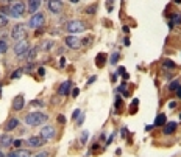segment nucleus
<instances>
[{
    "label": "nucleus",
    "mask_w": 181,
    "mask_h": 157,
    "mask_svg": "<svg viewBox=\"0 0 181 157\" xmlns=\"http://www.w3.org/2000/svg\"><path fill=\"white\" fill-rule=\"evenodd\" d=\"M47 120H48V117L42 112H28L23 117V121L28 126H42Z\"/></svg>",
    "instance_id": "1"
},
{
    "label": "nucleus",
    "mask_w": 181,
    "mask_h": 157,
    "mask_svg": "<svg viewBox=\"0 0 181 157\" xmlns=\"http://www.w3.org/2000/svg\"><path fill=\"white\" fill-rule=\"evenodd\" d=\"M27 28H28V25H25V23H16L13 27V30H11V37L16 42L25 41V39H27V34H28Z\"/></svg>",
    "instance_id": "2"
},
{
    "label": "nucleus",
    "mask_w": 181,
    "mask_h": 157,
    "mask_svg": "<svg viewBox=\"0 0 181 157\" xmlns=\"http://www.w3.org/2000/svg\"><path fill=\"white\" fill-rule=\"evenodd\" d=\"M66 31L70 33V34H75V33H83L86 31V23L80 19H73L70 22H67L66 25Z\"/></svg>",
    "instance_id": "3"
},
{
    "label": "nucleus",
    "mask_w": 181,
    "mask_h": 157,
    "mask_svg": "<svg viewBox=\"0 0 181 157\" xmlns=\"http://www.w3.org/2000/svg\"><path fill=\"white\" fill-rule=\"evenodd\" d=\"M44 22H45V16L42 14V13H36V14H33L31 17H30V20H28V27L30 28H41L42 25H44Z\"/></svg>",
    "instance_id": "4"
},
{
    "label": "nucleus",
    "mask_w": 181,
    "mask_h": 157,
    "mask_svg": "<svg viewBox=\"0 0 181 157\" xmlns=\"http://www.w3.org/2000/svg\"><path fill=\"white\" fill-rule=\"evenodd\" d=\"M28 50H30V44H28L27 39H25V41H19V42H16V45H14V55H17L19 58H22Z\"/></svg>",
    "instance_id": "5"
},
{
    "label": "nucleus",
    "mask_w": 181,
    "mask_h": 157,
    "mask_svg": "<svg viewBox=\"0 0 181 157\" xmlns=\"http://www.w3.org/2000/svg\"><path fill=\"white\" fill-rule=\"evenodd\" d=\"M47 8L50 13L53 14H60L63 10H64V5H63V0H48L47 2Z\"/></svg>",
    "instance_id": "6"
},
{
    "label": "nucleus",
    "mask_w": 181,
    "mask_h": 157,
    "mask_svg": "<svg viewBox=\"0 0 181 157\" xmlns=\"http://www.w3.org/2000/svg\"><path fill=\"white\" fill-rule=\"evenodd\" d=\"M25 143H27L28 148H41V146H44L47 143V140L42 135H33V137H30Z\"/></svg>",
    "instance_id": "7"
},
{
    "label": "nucleus",
    "mask_w": 181,
    "mask_h": 157,
    "mask_svg": "<svg viewBox=\"0 0 181 157\" xmlns=\"http://www.w3.org/2000/svg\"><path fill=\"white\" fill-rule=\"evenodd\" d=\"M64 44L69 48H72V50H78L81 47V41L76 37V36H67V37H64Z\"/></svg>",
    "instance_id": "8"
},
{
    "label": "nucleus",
    "mask_w": 181,
    "mask_h": 157,
    "mask_svg": "<svg viewBox=\"0 0 181 157\" xmlns=\"http://www.w3.org/2000/svg\"><path fill=\"white\" fill-rule=\"evenodd\" d=\"M41 135L45 139V140H50V139H53L56 135V131L53 126H42L41 128Z\"/></svg>",
    "instance_id": "9"
},
{
    "label": "nucleus",
    "mask_w": 181,
    "mask_h": 157,
    "mask_svg": "<svg viewBox=\"0 0 181 157\" xmlns=\"http://www.w3.org/2000/svg\"><path fill=\"white\" fill-rule=\"evenodd\" d=\"M70 87H72V81H70V80H67V81L61 83V84H60V87H58V95H60V96H66V95H69V93H70Z\"/></svg>",
    "instance_id": "10"
},
{
    "label": "nucleus",
    "mask_w": 181,
    "mask_h": 157,
    "mask_svg": "<svg viewBox=\"0 0 181 157\" xmlns=\"http://www.w3.org/2000/svg\"><path fill=\"white\" fill-rule=\"evenodd\" d=\"M8 157H31L30 149H23V148H17L16 151L8 152Z\"/></svg>",
    "instance_id": "11"
},
{
    "label": "nucleus",
    "mask_w": 181,
    "mask_h": 157,
    "mask_svg": "<svg viewBox=\"0 0 181 157\" xmlns=\"http://www.w3.org/2000/svg\"><path fill=\"white\" fill-rule=\"evenodd\" d=\"M13 137L10 134H3V135H0V149H6L13 145Z\"/></svg>",
    "instance_id": "12"
},
{
    "label": "nucleus",
    "mask_w": 181,
    "mask_h": 157,
    "mask_svg": "<svg viewBox=\"0 0 181 157\" xmlns=\"http://www.w3.org/2000/svg\"><path fill=\"white\" fill-rule=\"evenodd\" d=\"M41 3H42V0H28V3H27V10L28 13L31 14H36L41 8Z\"/></svg>",
    "instance_id": "13"
},
{
    "label": "nucleus",
    "mask_w": 181,
    "mask_h": 157,
    "mask_svg": "<svg viewBox=\"0 0 181 157\" xmlns=\"http://www.w3.org/2000/svg\"><path fill=\"white\" fill-rule=\"evenodd\" d=\"M23 108H25V98H23V95L14 96V100H13V109L14 111H22Z\"/></svg>",
    "instance_id": "14"
},
{
    "label": "nucleus",
    "mask_w": 181,
    "mask_h": 157,
    "mask_svg": "<svg viewBox=\"0 0 181 157\" xmlns=\"http://www.w3.org/2000/svg\"><path fill=\"white\" fill-rule=\"evenodd\" d=\"M162 128H164L162 132H164L166 135H172L175 131H176V128H178V123H176V121H167Z\"/></svg>",
    "instance_id": "15"
},
{
    "label": "nucleus",
    "mask_w": 181,
    "mask_h": 157,
    "mask_svg": "<svg viewBox=\"0 0 181 157\" xmlns=\"http://www.w3.org/2000/svg\"><path fill=\"white\" fill-rule=\"evenodd\" d=\"M17 126H19V118L11 117V118L5 123V131H6V132H11V131H14Z\"/></svg>",
    "instance_id": "16"
},
{
    "label": "nucleus",
    "mask_w": 181,
    "mask_h": 157,
    "mask_svg": "<svg viewBox=\"0 0 181 157\" xmlns=\"http://www.w3.org/2000/svg\"><path fill=\"white\" fill-rule=\"evenodd\" d=\"M105 62H106V53H98L95 56V65L98 69H101L103 65H105Z\"/></svg>",
    "instance_id": "17"
},
{
    "label": "nucleus",
    "mask_w": 181,
    "mask_h": 157,
    "mask_svg": "<svg viewBox=\"0 0 181 157\" xmlns=\"http://www.w3.org/2000/svg\"><path fill=\"white\" fill-rule=\"evenodd\" d=\"M166 123H167V118H166V114H159V115L156 117V120H154L153 126H164Z\"/></svg>",
    "instance_id": "18"
},
{
    "label": "nucleus",
    "mask_w": 181,
    "mask_h": 157,
    "mask_svg": "<svg viewBox=\"0 0 181 157\" xmlns=\"http://www.w3.org/2000/svg\"><path fill=\"white\" fill-rule=\"evenodd\" d=\"M169 19H170V23H169V25H170V28H173V25H175V23H178V25L181 23V14H170V17H169Z\"/></svg>",
    "instance_id": "19"
},
{
    "label": "nucleus",
    "mask_w": 181,
    "mask_h": 157,
    "mask_svg": "<svg viewBox=\"0 0 181 157\" xmlns=\"http://www.w3.org/2000/svg\"><path fill=\"white\" fill-rule=\"evenodd\" d=\"M36 51H38V48H36V47H35V48H30V50H28V51H27V53H25L23 56L27 58L28 61H31V59H35V58H36Z\"/></svg>",
    "instance_id": "20"
},
{
    "label": "nucleus",
    "mask_w": 181,
    "mask_h": 157,
    "mask_svg": "<svg viewBox=\"0 0 181 157\" xmlns=\"http://www.w3.org/2000/svg\"><path fill=\"white\" fill-rule=\"evenodd\" d=\"M162 65H164V69H169V70L176 69V64H175L173 61H170V59H164V61H162Z\"/></svg>",
    "instance_id": "21"
},
{
    "label": "nucleus",
    "mask_w": 181,
    "mask_h": 157,
    "mask_svg": "<svg viewBox=\"0 0 181 157\" xmlns=\"http://www.w3.org/2000/svg\"><path fill=\"white\" fill-rule=\"evenodd\" d=\"M8 51V42L5 39H0V55H3Z\"/></svg>",
    "instance_id": "22"
},
{
    "label": "nucleus",
    "mask_w": 181,
    "mask_h": 157,
    "mask_svg": "<svg viewBox=\"0 0 181 157\" xmlns=\"http://www.w3.org/2000/svg\"><path fill=\"white\" fill-rule=\"evenodd\" d=\"M8 16H5V14H2L0 13V28H5L6 25H8Z\"/></svg>",
    "instance_id": "23"
},
{
    "label": "nucleus",
    "mask_w": 181,
    "mask_h": 157,
    "mask_svg": "<svg viewBox=\"0 0 181 157\" xmlns=\"http://www.w3.org/2000/svg\"><path fill=\"white\" fill-rule=\"evenodd\" d=\"M22 73H23V69H17L16 72L11 73V80H19V78L22 76Z\"/></svg>",
    "instance_id": "24"
},
{
    "label": "nucleus",
    "mask_w": 181,
    "mask_h": 157,
    "mask_svg": "<svg viewBox=\"0 0 181 157\" xmlns=\"http://www.w3.org/2000/svg\"><path fill=\"white\" fill-rule=\"evenodd\" d=\"M119 58H120V53H117V51H116V53H113V55H111V59H109L111 65H116L117 61H119Z\"/></svg>",
    "instance_id": "25"
},
{
    "label": "nucleus",
    "mask_w": 181,
    "mask_h": 157,
    "mask_svg": "<svg viewBox=\"0 0 181 157\" xmlns=\"http://www.w3.org/2000/svg\"><path fill=\"white\" fill-rule=\"evenodd\" d=\"M114 106H116V111H117V112H120V109H122V106H123V104H122V98H120V96H116V103H114Z\"/></svg>",
    "instance_id": "26"
},
{
    "label": "nucleus",
    "mask_w": 181,
    "mask_h": 157,
    "mask_svg": "<svg viewBox=\"0 0 181 157\" xmlns=\"http://www.w3.org/2000/svg\"><path fill=\"white\" fill-rule=\"evenodd\" d=\"M30 106H35V108H42V106H44V103H42L41 100H33V101H30Z\"/></svg>",
    "instance_id": "27"
},
{
    "label": "nucleus",
    "mask_w": 181,
    "mask_h": 157,
    "mask_svg": "<svg viewBox=\"0 0 181 157\" xmlns=\"http://www.w3.org/2000/svg\"><path fill=\"white\" fill-rule=\"evenodd\" d=\"M178 87H179V81H178V80H176V81H173V83H170V86H169V89H170L172 92H175Z\"/></svg>",
    "instance_id": "28"
},
{
    "label": "nucleus",
    "mask_w": 181,
    "mask_h": 157,
    "mask_svg": "<svg viewBox=\"0 0 181 157\" xmlns=\"http://www.w3.org/2000/svg\"><path fill=\"white\" fill-rule=\"evenodd\" d=\"M138 104H139V100H133V104H131L130 114H134V112H136V109H138Z\"/></svg>",
    "instance_id": "29"
},
{
    "label": "nucleus",
    "mask_w": 181,
    "mask_h": 157,
    "mask_svg": "<svg viewBox=\"0 0 181 157\" xmlns=\"http://www.w3.org/2000/svg\"><path fill=\"white\" fill-rule=\"evenodd\" d=\"M22 143H23V140H20V139H17V140H13V145L16 146V149H17V148H20V146H22Z\"/></svg>",
    "instance_id": "30"
},
{
    "label": "nucleus",
    "mask_w": 181,
    "mask_h": 157,
    "mask_svg": "<svg viewBox=\"0 0 181 157\" xmlns=\"http://www.w3.org/2000/svg\"><path fill=\"white\" fill-rule=\"evenodd\" d=\"M33 67H35L33 64H27V67H25V69H23V72H27V73H30V72L33 70Z\"/></svg>",
    "instance_id": "31"
},
{
    "label": "nucleus",
    "mask_w": 181,
    "mask_h": 157,
    "mask_svg": "<svg viewBox=\"0 0 181 157\" xmlns=\"http://www.w3.org/2000/svg\"><path fill=\"white\" fill-rule=\"evenodd\" d=\"M95 80H97V76H95V75H92V76L89 78V80H88V86H91L92 83H95Z\"/></svg>",
    "instance_id": "32"
},
{
    "label": "nucleus",
    "mask_w": 181,
    "mask_h": 157,
    "mask_svg": "<svg viewBox=\"0 0 181 157\" xmlns=\"http://www.w3.org/2000/svg\"><path fill=\"white\" fill-rule=\"evenodd\" d=\"M86 140H88V132L84 131V132L81 134V143H86Z\"/></svg>",
    "instance_id": "33"
},
{
    "label": "nucleus",
    "mask_w": 181,
    "mask_h": 157,
    "mask_svg": "<svg viewBox=\"0 0 181 157\" xmlns=\"http://www.w3.org/2000/svg\"><path fill=\"white\" fill-rule=\"evenodd\" d=\"M78 95H80V89H73V90H72V96H73V98H76Z\"/></svg>",
    "instance_id": "34"
},
{
    "label": "nucleus",
    "mask_w": 181,
    "mask_h": 157,
    "mask_svg": "<svg viewBox=\"0 0 181 157\" xmlns=\"http://www.w3.org/2000/svg\"><path fill=\"white\" fill-rule=\"evenodd\" d=\"M58 121H60L61 124H64V123H66V117H64V115H58Z\"/></svg>",
    "instance_id": "35"
},
{
    "label": "nucleus",
    "mask_w": 181,
    "mask_h": 157,
    "mask_svg": "<svg viewBox=\"0 0 181 157\" xmlns=\"http://www.w3.org/2000/svg\"><path fill=\"white\" fill-rule=\"evenodd\" d=\"M175 93H176V96H178V98L181 100V84H179V87H178V89L175 90Z\"/></svg>",
    "instance_id": "36"
},
{
    "label": "nucleus",
    "mask_w": 181,
    "mask_h": 157,
    "mask_svg": "<svg viewBox=\"0 0 181 157\" xmlns=\"http://www.w3.org/2000/svg\"><path fill=\"white\" fill-rule=\"evenodd\" d=\"M169 108H170V109H175V108H176V101H170V103H169Z\"/></svg>",
    "instance_id": "37"
},
{
    "label": "nucleus",
    "mask_w": 181,
    "mask_h": 157,
    "mask_svg": "<svg viewBox=\"0 0 181 157\" xmlns=\"http://www.w3.org/2000/svg\"><path fill=\"white\" fill-rule=\"evenodd\" d=\"M117 73H119V75H125V73H126V72H125V67H119Z\"/></svg>",
    "instance_id": "38"
},
{
    "label": "nucleus",
    "mask_w": 181,
    "mask_h": 157,
    "mask_svg": "<svg viewBox=\"0 0 181 157\" xmlns=\"http://www.w3.org/2000/svg\"><path fill=\"white\" fill-rule=\"evenodd\" d=\"M114 137H116V132H113V134L109 135V139H108V142H106V145H109V143L113 142V139H114Z\"/></svg>",
    "instance_id": "39"
},
{
    "label": "nucleus",
    "mask_w": 181,
    "mask_h": 157,
    "mask_svg": "<svg viewBox=\"0 0 181 157\" xmlns=\"http://www.w3.org/2000/svg\"><path fill=\"white\" fill-rule=\"evenodd\" d=\"M35 157H48V152H39V154H36Z\"/></svg>",
    "instance_id": "40"
},
{
    "label": "nucleus",
    "mask_w": 181,
    "mask_h": 157,
    "mask_svg": "<svg viewBox=\"0 0 181 157\" xmlns=\"http://www.w3.org/2000/svg\"><path fill=\"white\" fill-rule=\"evenodd\" d=\"M64 64H66V58H61V59H60V65L64 67Z\"/></svg>",
    "instance_id": "41"
},
{
    "label": "nucleus",
    "mask_w": 181,
    "mask_h": 157,
    "mask_svg": "<svg viewBox=\"0 0 181 157\" xmlns=\"http://www.w3.org/2000/svg\"><path fill=\"white\" fill-rule=\"evenodd\" d=\"M80 115V109H76L75 112H73V118H76V117H78Z\"/></svg>",
    "instance_id": "42"
},
{
    "label": "nucleus",
    "mask_w": 181,
    "mask_h": 157,
    "mask_svg": "<svg viewBox=\"0 0 181 157\" xmlns=\"http://www.w3.org/2000/svg\"><path fill=\"white\" fill-rule=\"evenodd\" d=\"M38 73H39V75H44V73H45V70H44L42 67H39V69H38Z\"/></svg>",
    "instance_id": "43"
},
{
    "label": "nucleus",
    "mask_w": 181,
    "mask_h": 157,
    "mask_svg": "<svg viewBox=\"0 0 181 157\" xmlns=\"http://www.w3.org/2000/svg\"><path fill=\"white\" fill-rule=\"evenodd\" d=\"M123 44L128 47V45H130V39H128V37H125V41H123Z\"/></svg>",
    "instance_id": "44"
},
{
    "label": "nucleus",
    "mask_w": 181,
    "mask_h": 157,
    "mask_svg": "<svg viewBox=\"0 0 181 157\" xmlns=\"http://www.w3.org/2000/svg\"><path fill=\"white\" fill-rule=\"evenodd\" d=\"M2 3H11V2H14V0H0Z\"/></svg>",
    "instance_id": "45"
},
{
    "label": "nucleus",
    "mask_w": 181,
    "mask_h": 157,
    "mask_svg": "<svg viewBox=\"0 0 181 157\" xmlns=\"http://www.w3.org/2000/svg\"><path fill=\"white\" fill-rule=\"evenodd\" d=\"M0 157H8V154H3V149H0Z\"/></svg>",
    "instance_id": "46"
},
{
    "label": "nucleus",
    "mask_w": 181,
    "mask_h": 157,
    "mask_svg": "<svg viewBox=\"0 0 181 157\" xmlns=\"http://www.w3.org/2000/svg\"><path fill=\"white\" fill-rule=\"evenodd\" d=\"M125 134H126V128H122V137H125Z\"/></svg>",
    "instance_id": "47"
},
{
    "label": "nucleus",
    "mask_w": 181,
    "mask_h": 157,
    "mask_svg": "<svg viewBox=\"0 0 181 157\" xmlns=\"http://www.w3.org/2000/svg\"><path fill=\"white\" fill-rule=\"evenodd\" d=\"M70 2H72V3H78V2H80V0H70Z\"/></svg>",
    "instance_id": "48"
},
{
    "label": "nucleus",
    "mask_w": 181,
    "mask_h": 157,
    "mask_svg": "<svg viewBox=\"0 0 181 157\" xmlns=\"http://www.w3.org/2000/svg\"><path fill=\"white\" fill-rule=\"evenodd\" d=\"M0 96H2V84H0Z\"/></svg>",
    "instance_id": "49"
},
{
    "label": "nucleus",
    "mask_w": 181,
    "mask_h": 157,
    "mask_svg": "<svg viewBox=\"0 0 181 157\" xmlns=\"http://www.w3.org/2000/svg\"><path fill=\"white\" fill-rule=\"evenodd\" d=\"M175 2H176V3H181V0H175Z\"/></svg>",
    "instance_id": "50"
},
{
    "label": "nucleus",
    "mask_w": 181,
    "mask_h": 157,
    "mask_svg": "<svg viewBox=\"0 0 181 157\" xmlns=\"http://www.w3.org/2000/svg\"><path fill=\"white\" fill-rule=\"evenodd\" d=\"M179 120H181V114H179Z\"/></svg>",
    "instance_id": "51"
}]
</instances>
